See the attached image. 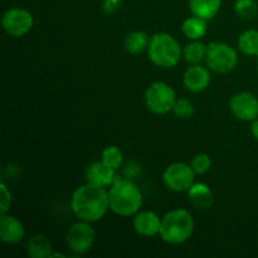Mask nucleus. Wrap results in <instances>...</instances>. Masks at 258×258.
<instances>
[{"label": "nucleus", "instance_id": "1", "mask_svg": "<svg viewBox=\"0 0 258 258\" xmlns=\"http://www.w3.org/2000/svg\"><path fill=\"white\" fill-rule=\"evenodd\" d=\"M71 209L78 221L98 222L110 209L108 190L90 183L78 186L71 197Z\"/></svg>", "mask_w": 258, "mask_h": 258}, {"label": "nucleus", "instance_id": "2", "mask_svg": "<svg viewBox=\"0 0 258 258\" xmlns=\"http://www.w3.org/2000/svg\"><path fill=\"white\" fill-rule=\"evenodd\" d=\"M110 209L120 217L135 216L143 206V193L133 179L116 176L108 189Z\"/></svg>", "mask_w": 258, "mask_h": 258}, {"label": "nucleus", "instance_id": "3", "mask_svg": "<svg viewBox=\"0 0 258 258\" xmlns=\"http://www.w3.org/2000/svg\"><path fill=\"white\" fill-rule=\"evenodd\" d=\"M194 218L186 209L176 208L168 212L161 218L160 236L161 241L169 244H181L193 236Z\"/></svg>", "mask_w": 258, "mask_h": 258}, {"label": "nucleus", "instance_id": "4", "mask_svg": "<svg viewBox=\"0 0 258 258\" xmlns=\"http://www.w3.org/2000/svg\"><path fill=\"white\" fill-rule=\"evenodd\" d=\"M149 59L160 68H174L183 55L178 40L169 33H156L151 37L148 47Z\"/></svg>", "mask_w": 258, "mask_h": 258}, {"label": "nucleus", "instance_id": "5", "mask_svg": "<svg viewBox=\"0 0 258 258\" xmlns=\"http://www.w3.org/2000/svg\"><path fill=\"white\" fill-rule=\"evenodd\" d=\"M176 102L175 91L163 81L154 82L145 91V105L154 115H166L171 112Z\"/></svg>", "mask_w": 258, "mask_h": 258}, {"label": "nucleus", "instance_id": "6", "mask_svg": "<svg viewBox=\"0 0 258 258\" xmlns=\"http://www.w3.org/2000/svg\"><path fill=\"white\" fill-rule=\"evenodd\" d=\"M207 67L219 75L232 72L238 64L237 52L227 43L213 42L208 44L206 57Z\"/></svg>", "mask_w": 258, "mask_h": 258}, {"label": "nucleus", "instance_id": "7", "mask_svg": "<svg viewBox=\"0 0 258 258\" xmlns=\"http://www.w3.org/2000/svg\"><path fill=\"white\" fill-rule=\"evenodd\" d=\"M196 175L191 165L178 161L166 166L163 173V181L169 190L184 193L196 183Z\"/></svg>", "mask_w": 258, "mask_h": 258}, {"label": "nucleus", "instance_id": "8", "mask_svg": "<svg viewBox=\"0 0 258 258\" xmlns=\"http://www.w3.org/2000/svg\"><path fill=\"white\" fill-rule=\"evenodd\" d=\"M95 241L96 232L88 222H76L68 228L66 234V243L68 248L76 254H86L90 252Z\"/></svg>", "mask_w": 258, "mask_h": 258}, {"label": "nucleus", "instance_id": "9", "mask_svg": "<svg viewBox=\"0 0 258 258\" xmlns=\"http://www.w3.org/2000/svg\"><path fill=\"white\" fill-rule=\"evenodd\" d=\"M34 19L28 10L23 8H12L2 18V25L5 33L12 37L20 38L32 30Z\"/></svg>", "mask_w": 258, "mask_h": 258}, {"label": "nucleus", "instance_id": "10", "mask_svg": "<svg viewBox=\"0 0 258 258\" xmlns=\"http://www.w3.org/2000/svg\"><path fill=\"white\" fill-rule=\"evenodd\" d=\"M229 110L237 120L252 122L258 118V97L248 91L236 93L229 100Z\"/></svg>", "mask_w": 258, "mask_h": 258}, {"label": "nucleus", "instance_id": "11", "mask_svg": "<svg viewBox=\"0 0 258 258\" xmlns=\"http://www.w3.org/2000/svg\"><path fill=\"white\" fill-rule=\"evenodd\" d=\"M209 68L202 64H190L184 72L183 85L189 92L201 93L206 91L211 85V72Z\"/></svg>", "mask_w": 258, "mask_h": 258}, {"label": "nucleus", "instance_id": "12", "mask_svg": "<svg viewBox=\"0 0 258 258\" xmlns=\"http://www.w3.org/2000/svg\"><path fill=\"white\" fill-rule=\"evenodd\" d=\"M25 228L22 222L10 214L0 216V241L7 244H17L24 238Z\"/></svg>", "mask_w": 258, "mask_h": 258}, {"label": "nucleus", "instance_id": "13", "mask_svg": "<svg viewBox=\"0 0 258 258\" xmlns=\"http://www.w3.org/2000/svg\"><path fill=\"white\" fill-rule=\"evenodd\" d=\"M161 218L151 211H141L135 214L134 229L141 237H154L160 233Z\"/></svg>", "mask_w": 258, "mask_h": 258}, {"label": "nucleus", "instance_id": "14", "mask_svg": "<svg viewBox=\"0 0 258 258\" xmlns=\"http://www.w3.org/2000/svg\"><path fill=\"white\" fill-rule=\"evenodd\" d=\"M116 176L115 169L106 165L102 160L95 161L86 168V180L93 185L107 188L115 181Z\"/></svg>", "mask_w": 258, "mask_h": 258}, {"label": "nucleus", "instance_id": "15", "mask_svg": "<svg viewBox=\"0 0 258 258\" xmlns=\"http://www.w3.org/2000/svg\"><path fill=\"white\" fill-rule=\"evenodd\" d=\"M188 199L198 209H209L214 203V194L206 183H194L189 188Z\"/></svg>", "mask_w": 258, "mask_h": 258}, {"label": "nucleus", "instance_id": "16", "mask_svg": "<svg viewBox=\"0 0 258 258\" xmlns=\"http://www.w3.org/2000/svg\"><path fill=\"white\" fill-rule=\"evenodd\" d=\"M222 0H189V9L196 17L211 20L219 13Z\"/></svg>", "mask_w": 258, "mask_h": 258}, {"label": "nucleus", "instance_id": "17", "mask_svg": "<svg viewBox=\"0 0 258 258\" xmlns=\"http://www.w3.org/2000/svg\"><path fill=\"white\" fill-rule=\"evenodd\" d=\"M52 249L50 241L42 233L34 234L27 243V254L32 258H50Z\"/></svg>", "mask_w": 258, "mask_h": 258}, {"label": "nucleus", "instance_id": "18", "mask_svg": "<svg viewBox=\"0 0 258 258\" xmlns=\"http://www.w3.org/2000/svg\"><path fill=\"white\" fill-rule=\"evenodd\" d=\"M207 22H208V20L193 15V17L186 18V19L184 20L183 25H181V30H183L184 35H185L188 39L199 40L206 35L207 29H208Z\"/></svg>", "mask_w": 258, "mask_h": 258}, {"label": "nucleus", "instance_id": "19", "mask_svg": "<svg viewBox=\"0 0 258 258\" xmlns=\"http://www.w3.org/2000/svg\"><path fill=\"white\" fill-rule=\"evenodd\" d=\"M149 39L148 34L141 30H134V32L128 33L125 38V49L130 54H140L144 50L148 49L149 47Z\"/></svg>", "mask_w": 258, "mask_h": 258}, {"label": "nucleus", "instance_id": "20", "mask_svg": "<svg viewBox=\"0 0 258 258\" xmlns=\"http://www.w3.org/2000/svg\"><path fill=\"white\" fill-rule=\"evenodd\" d=\"M207 49L208 45L204 44L201 40H191L183 48V57L189 64H201L206 60Z\"/></svg>", "mask_w": 258, "mask_h": 258}, {"label": "nucleus", "instance_id": "21", "mask_svg": "<svg viewBox=\"0 0 258 258\" xmlns=\"http://www.w3.org/2000/svg\"><path fill=\"white\" fill-rule=\"evenodd\" d=\"M238 48L242 53L251 57H258V30L248 29L238 37Z\"/></svg>", "mask_w": 258, "mask_h": 258}, {"label": "nucleus", "instance_id": "22", "mask_svg": "<svg viewBox=\"0 0 258 258\" xmlns=\"http://www.w3.org/2000/svg\"><path fill=\"white\" fill-rule=\"evenodd\" d=\"M101 160H102L106 165L110 166V168L117 170L123 161V154L122 151H121V149L117 148V146H107V148L103 149L102 153H101Z\"/></svg>", "mask_w": 258, "mask_h": 258}, {"label": "nucleus", "instance_id": "23", "mask_svg": "<svg viewBox=\"0 0 258 258\" xmlns=\"http://www.w3.org/2000/svg\"><path fill=\"white\" fill-rule=\"evenodd\" d=\"M234 12L243 19H253L257 15L258 5L254 0H236Z\"/></svg>", "mask_w": 258, "mask_h": 258}, {"label": "nucleus", "instance_id": "24", "mask_svg": "<svg viewBox=\"0 0 258 258\" xmlns=\"http://www.w3.org/2000/svg\"><path fill=\"white\" fill-rule=\"evenodd\" d=\"M194 103L188 98H176V102L174 105L173 112L174 115L181 120H188L194 115Z\"/></svg>", "mask_w": 258, "mask_h": 258}, {"label": "nucleus", "instance_id": "25", "mask_svg": "<svg viewBox=\"0 0 258 258\" xmlns=\"http://www.w3.org/2000/svg\"><path fill=\"white\" fill-rule=\"evenodd\" d=\"M191 168L193 170L196 171V174H206L211 170L212 168V159L208 154L206 153H199L191 159V163H190Z\"/></svg>", "mask_w": 258, "mask_h": 258}, {"label": "nucleus", "instance_id": "26", "mask_svg": "<svg viewBox=\"0 0 258 258\" xmlns=\"http://www.w3.org/2000/svg\"><path fill=\"white\" fill-rule=\"evenodd\" d=\"M12 206V193L4 183L0 184V214H7Z\"/></svg>", "mask_w": 258, "mask_h": 258}, {"label": "nucleus", "instance_id": "27", "mask_svg": "<svg viewBox=\"0 0 258 258\" xmlns=\"http://www.w3.org/2000/svg\"><path fill=\"white\" fill-rule=\"evenodd\" d=\"M121 4V0H105L103 4V10L106 14H113L118 9Z\"/></svg>", "mask_w": 258, "mask_h": 258}, {"label": "nucleus", "instance_id": "28", "mask_svg": "<svg viewBox=\"0 0 258 258\" xmlns=\"http://www.w3.org/2000/svg\"><path fill=\"white\" fill-rule=\"evenodd\" d=\"M251 133H252V135H253V138L258 141V118H256L254 121H252Z\"/></svg>", "mask_w": 258, "mask_h": 258}, {"label": "nucleus", "instance_id": "29", "mask_svg": "<svg viewBox=\"0 0 258 258\" xmlns=\"http://www.w3.org/2000/svg\"><path fill=\"white\" fill-rule=\"evenodd\" d=\"M52 257H60V258H64V257H66V254L59 253V252H57V253H53V252H52V254H50V258H52Z\"/></svg>", "mask_w": 258, "mask_h": 258}]
</instances>
